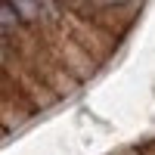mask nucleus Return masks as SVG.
<instances>
[{"mask_svg":"<svg viewBox=\"0 0 155 155\" xmlns=\"http://www.w3.org/2000/svg\"><path fill=\"white\" fill-rule=\"evenodd\" d=\"M3 3L16 9V16L22 22H37V19L44 16V9H47L44 0H3Z\"/></svg>","mask_w":155,"mask_h":155,"instance_id":"nucleus-1","label":"nucleus"}]
</instances>
